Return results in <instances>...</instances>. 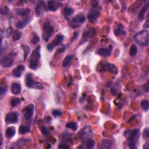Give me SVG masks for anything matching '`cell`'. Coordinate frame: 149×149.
Returning <instances> with one entry per match:
<instances>
[{
  "mask_svg": "<svg viewBox=\"0 0 149 149\" xmlns=\"http://www.w3.org/2000/svg\"><path fill=\"white\" fill-rule=\"evenodd\" d=\"M139 129H136L132 131H126L124 133V136L127 137L128 146L131 148H137L136 142L139 137Z\"/></svg>",
  "mask_w": 149,
  "mask_h": 149,
  "instance_id": "6da1fadb",
  "label": "cell"
},
{
  "mask_svg": "<svg viewBox=\"0 0 149 149\" xmlns=\"http://www.w3.org/2000/svg\"><path fill=\"white\" fill-rule=\"evenodd\" d=\"M40 50H41V47L39 45L35 49H34L29 58V68L33 70H36V69L38 68L39 61L41 57L40 54Z\"/></svg>",
  "mask_w": 149,
  "mask_h": 149,
  "instance_id": "7a4b0ae2",
  "label": "cell"
},
{
  "mask_svg": "<svg viewBox=\"0 0 149 149\" xmlns=\"http://www.w3.org/2000/svg\"><path fill=\"white\" fill-rule=\"evenodd\" d=\"M148 31L147 30H143L136 33L134 36L136 42L142 46L148 45Z\"/></svg>",
  "mask_w": 149,
  "mask_h": 149,
  "instance_id": "3957f363",
  "label": "cell"
},
{
  "mask_svg": "<svg viewBox=\"0 0 149 149\" xmlns=\"http://www.w3.org/2000/svg\"><path fill=\"white\" fill-rule=\"evenodd\" d=\"M25 84L28 87L31 89L41 90L44 88V86L41 83L34 81L33 75L31 73H28L26 74L25 77Z\"/></svg>",
  "mask_w": 149,
  "mask_h": 149,
  "instance_id": "277c9868",
  "label": "cell"
},
{
  "mask_svg": "<svg viewBox=\"0 0 149 149\" xmlns=\"http://www.w3.org/2000/svg\"><path fill=\"white\" fill-rule=\"evenodd\" d=\"M54 29L53 27L50 25L49 20H46L43 24V38L45 41H48L50 37L53 36Z\"/></svg>",
  "mask_w": 149,
  "mask_h": 149,
  "instance_id": "5b68a950",
  "label": "cell"
},
{
  "mask_svg": "<svg viewBox=\"0 0 149 149\" xmlns=\"http://www.w3.org/2000/svg\"><path fill=\"white\" fill-rule=\"evenodd\" d=\"M16 54L14 52L11 53L4 56L1 60V65L4 68H9L12 65L14 61V58Z\"/></svg>",
  "mask_w": 149,
  "mask_h": 149,
  "instance_id": "8992f818",
  "label": "cell"
},
{
  "mask_svg": "<svg viewBox=\"0 0 149 149\" xmlns=\"http://www.w3.org/2000/svg\"><path fill=\"white\" fill-rule=\"evenodd\" d=\"M86 21V17L83 14H79L76 15L70 22V26L76 29L79 28L82 24L85 23Z\"/></svg>",
  "mask_w": 149,
  "mask_h": 149,
  "instance_id": "52a82bcc",
  "label": "cell"
},
{
  "mask_svg": "<svg viewBox=\"0 0 149 149\" xmlns=\"http://www.w3.org/2000/svg\"><path fill=\"white\" fill-rule=\"evenodd\" d=\"M93 131L90 126H86L83 128L79 133V137L83 143H84L87 139L91 138L93 136Z\"/></svg>",
  "mask_w": 149,
  "mask_h": 149,
  "instance_id": "ba28073f",
  "label": "cell"
},
{
  "mask_svg": "<svg viewBox=\"0 0 149 149\" xmlns=\"http://www.w3.org/2000/svg\"><path fill=\"white\" fill-rule=\"evenodd\" d=\"M96 34V30L94 28H87L83 33V36L81 40L79 45H82L86 43L89 39L93 37Z\"/></svg>",
  "mask_w": 149,
  "mask_h": 149,
  "instance_id": "9c48e42d",
  "label": "cell"
},
{
  "mask_svg": "<svg viewBox=\"0 0 149 149\" xmlns=\"http://www.w3.org/2000/svg\"><path fill=\"white\" fill-rule=\"evenodd\" d=\"M101 11V7H98L91 9L87 15V18L89 22L91 23H94L96 22L98 18L100 15Z\"/></svg>",
  "mask_w": 149,
  "mask_h": 149,
  "instance_id": "30bf717a",
  "label": "cell"
},
{
  "mask_svg": "<svg viewBox=\"0 0 149 149\" xmlns=\"http://www.w3.org/2000/svg\"><path fill=\"white\" fill-rule=\"evenodd\" d=\"M34 106L32 104L26 106L24 109L22 110L23 115L26 120H30L34 113Z\"/></svg>",
  "mask_w": 149,
  "mask_h": 149,
  "instance_id": "8fae6325",
  "label": "cell"
},
{
  "mask_svg": "<svg viewBox=\"0 0 149 149\" xmlns=\"http://www.w3.org/2000/svg\"><path fill=\"white\" fill-rule=\"evenodd\" d=\"M100 71L102 72H110L114 75L118 74V70L117 67L112 64H103L100 68Z\"/></svg>",
  "mask_w": 149,
  "mask_h": 149,
  "instance_id": "7c38bea8",
  "label": "cell"
},
{
  "mask_svg": "<svg viewBox=\"0 0 149 149\" xmlns=\"http://www.w3.org/2000/svg\"><path fill=\"white\" fill-rule=\"evenodd\" d=\"M18 121V114L15 112H11L7 114L5 117V122L7 124L16 123Z\"/></svg>",
  "mask_w": 149,
  "mask_h": 149,
  "instance_id": "4fadbf2b",
  "label": "cell"
},
{
  "mask_svg": "<svg viewBox=\"0 0 149 149\" xmlns=\"http://www.w3.org/2000/svg\"><path fill=\"white\" fill-rule=\"evenodd\" d=\"M45 8V4L44 1H39L35 7V12L37 16H40L43 15L44 11Z\"/></svg>",
  "mask_w": 149,
  "mask_h": 149,
  "instance_id": "5bb4252c",
  "label": "cell"
},
{
  "mask_svg": "<svg viewBox=\"0 0 149 149\" xmlns=\"http://www.w3.org/2000/svg\"><path fill=\"white\" fill-rule=\"evenodd\" d=\"M112 46L110 45V47L108 48H105V49H100L98 50L97 54L102 56H110L112 53Z\"/></svg>",
  "mask_w": 149,
  "mask_h": 149,
  "instance_id": "9a60e30c",
  "label": "cell"
},
{
  "mask_svg": "<svg viewBox=\"0 0 149 149\" xmlns=\"http://www.w3.org/2000/svg\"><path fill=\"white\" fill-rule=\"evenodd\" d=\"M113 142L111 140L104 139L100 142L98 145V148L100 149H108L113 146Z\"/></svg>",
  "mask_w": 149,
  "mask_h": 149,
  "instance_id": "2e32d148",
  "label": "cell"
},
{
  "mask_svg": "<svg viewBox=\"0 0 149 149\" xmlns=\"http://www.w3.org/2000/svg\"><path fill=\"white\" fill-rule=\"evenodd\" d=\"M25 70V67L24 65H18L13 70L12 74L14 76L16 77H20L22 75V72H24Z\"/></svg>",
  "mask_w": 149,
  "mask_h": 149,
  "instance_id": "e0dca14e",
  "label": "cell"
},
{
  "mask_svg": "<svg viewBox=\"0 0 149 149\" xmlns=\"http://www.w3.org/2000/svg\"><path fill=\"white\" fill-rule=\"evenodd\" d=\"M47 8L49 11L52 12H55L58 9V7L62 6V3L60 2H55L54 1H49L47 2Z\"/></svg>",
  "mask_w": 149,
  "mask_h": 149,
  "instance_id": "ac0fdd59",
  "label": "cell"
},
{
  "mask_svg": "<svg viewBox=\"0 0 149 149\" xmlns=\"http://www.w3.org/2000/svg\"><path fill=\"white\" fill-rule=\"evenodd\" d=\"M32 20V17H28L26 18H25L24 20L19 21L17 22V24H16V27L18 29H21L24 28L27 25H28L29 23Z\"/></svg>",
  "mask_w": 149,
  "mask_h": 149,
  "instance_id": "d6986e66",
  "label": "cell"
},
{
  "mask_svg": "<svg viewBox=\"0 0 149 149\" xmlns=\"http://www.w3.org/2000/svg\"><path fill=\"white\" fill-rule=\"evenodd\" d=\"M64 39V36L62 34H57L54 38V40L53 41V43L51 45H53V47L54 48L56 46H58V45H61L62 42L63 41V40Z\"/></svg>",
  "mask_w": 149,
  "mask_h": 149,
  "instance_id": "ffe728a7",
  "label": "cell"
},
{
  "mask_svg": "<svg viewBox=\"0 0 149 149\" xmlns=\"http://www.w3.org/2000/svg\"><path fill=\"white\" fill-rule=\"evenodd\" d=\"M15 12L17 15L24 17L25 19L29 17V15L30 12V10L29 9H16Z\"/></svg>",
  "mask_w": 149,
  "mask_h": 149,
  "instance_id": "44dd1931",
  "label": "cell"
},
{
  "mask_svg": "<svg viewBox=\"0 0 149 149\" xmlns=\"http://www.w3.org/2000/svg\"><path fill=\"white\" fill-rule=\"evenodd\" d=\"M22 91V87L19 83H14L11 86V92L13 95H19Z\"/></svg>",
  "mask_w": 149,
  "mask_h": 149,
  "instance_id": "7402d4cb",
  "label": "cell"
},
{
  "mask_svg": "<svg viewBox=\"0 0 149 149\" xmlns=\"http://www.w3.org/2000/svg\"><path fill=\"white\" fill-rule=\"evenodd\" d=\"M114 32L116 36H119L121 35H124L126 34V32L124 30L123 26L121 24H118L117 28L114 29Z\"/></svg>",
  "mask_w": 149,
  "mask_h": 149,
  "instance_id": "603a6c76",
  "label": "cell"
},
{
  "mask_svg": "<svg viewBox=\"0 0 149 149\" xmlns=\"http://www.w3.org/2000/svg\"><path fill=\"white\" fill-rule=\"evenodd\" d=\"M74 58V55H67L65 58H64L63 62H62V66L64 68H67L71 64V63L72 62L73 59Z\"/></svg>",
  "mask_w": 149,
  "mask_h": 149,
  "instance_id": "cb8c5ba5",
  "label": "cell"
},
{
  "mask_svg": "<svg viewBox=\"0 0 149 149\" xmlns=\"http://www.w3.org/2000/svg\"><path fill=\"white\" fill-rule=\"evenodd\" d=\"M148 7H149V4L147 3V4L144 5L143 7L142 8V9L140 10L139 14V16H138V18L140 21H142L144 20V17H145V14L146 13L147 11L148 10Z\"/></svg>",
  "mask_w": 149,
  "mask_h": 149,
  "instance_id": "d4e9b609",
  "label": "cell"
},
{
  "mask_svg": "<svg viewBox=\"0 0 149 149\" xmlns=\"http://www.w3.org/2000/svg\"><path fill=\"white\" fill-rule=\"evenodd\" d=\"M16 133V129L15 127H11L7 129L5 132V136L7 138H12L15 136Z\"/></svg>",
  "mask_w": 149,
  "mask_h": 149,
  "instance_id": "484cf974",
  "label": "cell"
},
{
  "mask_svg": "<svg viewBox=\"0 0 149 149\" xmlns=\"http://www.w3.org/2000/svg\"><path fill=\"white\" fill-rule=\"evenodd\" d=\"M74 12V9L70 7H65L63 10V14L66 18L71 16Z\"/></svg>",
  "mask_w": 149,
  "mask_h": 149,
  "instance_id": "4316f807",
  "label": "cell"
},
{
  "mask_svg": "<svg viewBox=\"0 0 149 149\" xmlns=\"http://www.w3.org/2000/svg\"><path fill=\"white\" fill-rule=\"evenodd\" d=\"M83 145H85V147L87 148H93L95 146V142L92 137H91V138L87 139L84 143H83Z\"/></svg>",
  "mask_w": 149,
  "mask_h": 149,
  "instance_id": "83f0119b",
  "label": "cell"
},
{
  "mask_svg": "<svg viewBox=\"0 0 149 149\" xmlns=\"http://www.w3.org/2000/svg\"><path fill=\"white\" fill-rule=\"evenodd\" d=\"M30 128L27 126H24V125H20V127L19 128V132L20 134L24 135L25 133H27L30 132Z\"/></svg>",
  "mask_w": 149,
  "mask_h": 149,
  "instance_id": "f1b7e54d",
  "label": "cell"
},
{
  "mask_svg": "<svg viewBox=\"0 0 149 149\" xmlns=\"http://www.w3.org/2000/svg\"><path fill=\"white\" fill-rule=\"evenodd\" d=\"M66 128L69 129H71L74 131H76L77 130V124L75 122H70L67 123L66 125Z\"/></svg>",
  "mask_w": 149,
  "mask_h": 149,
  "instance_id": "f546056e",
  "label": "cell"
},
{
  "mask_svg": "<svg viewBox=\"0 0 149 149\" xmlns=\"http://www.w3.org/2000/svg\"><path fill=\"white\" fill-rule=\"evenodd\" d=\"M141 107L145 111L147 112L149 108V102L146 99H144L141 101Z\"/></svg>",
  "mask_w": 149,
  "mask_h": 149,
  "instance_id": "4dcf8cb0",
  "label": "cell"
},
{
  "mask_svg": "<svg viewBox=\"0 0 149 149\" xmlns=\"http://www.w3.org/2000/svg\"><path fill=\"white\" fill-rule=\"evenodd\" d=\"M137 53V47L135 44H132L129 50V55L131 56H135Z\"/></svg>",
  "mask_w": 149,
  "mask_h": 149,
  "instance_id": "1f68e13d",
  "label": "cell"
},
{
  "mask_svg": "<svg viewBox=\"0 0 149 149\" xmlns=\"http://www.w3.org/2000/svg\"><path fill=\"white\" fill-rule=\"evenodd\" d=\"M20 100L18 97L13 98L11 101V105L12 107H15L20 103Z\"/></svg>",
  "mask_w": 149,
  "mask_h": 149,
  "instance_id": "d6a6232c",
  "label": "cell"
},
{
  "mask_svg": "<svg viewBox=\"0 0 149 149\" xmlns=\"http://www.w3.org/2000/svg\"><path fill=\"white\" fill-rule=\"evenodd\" d=\"M22 36V34L20 32H19L18 30H15L14 31L13 33V36H12V39L14 41H18L19 40H20V37Z\"/></svg>",
  "mask_w": 149,
  "mask_h": 149,
  "instance_id": "836d02e7",
  "label": "cell"
},
{
  "mask_svg": "<svg viewBox=\"0 0 149 149\" xmlns=\"http://www.w3.org/2000/svg\"><path fill=\"white\" fill-rule=\"evenodd\" d=\"M40 39L39 36L35 32H33V37L32 39V43L33 44H36L40 41Z\"/></svg>",
  "mask_w": 149,
  "mask_h": 149,
  "instance_id": "e575fe53",
  "label": "cell"
},
{
  "mask_svg": "<svg viewBox=\"0 0 149 149\" xmlns=\"http://www.w3.org/2000/svg\"><path fill=\"white\" fill-rule=\"evenodd\" d=\"M41 129V133L44 135V136H48L50 134V131L49 130V129L47 128L44 127V126H43V127H41L40 128Z\"/></svg>",
  "mask_w": 149,
  "mask_h": 149,
  "instance_id": "d590c367",
  "label": "cell"
},
{
  "mask_svg": "<svg viewBox=\"0 0 149 149\" xmlns=\"http://www.w3.org/2000/svg\"><path fill=\"white\" fill-rule=\"evenodd\" d=\"M22 49H24V51L25 59H26L27 56L28 55V54L30 53V48H29V47L28 46V45H24V46H22Z\"/></svg>",
  "mask_w": 149,
  "mask_h": 149,
  "instance_id": "8d00e7d4",
  "label": "cell"
},
{
  "mask_svg": "<svg viewBox=\"0 0 149 149\" xmlns=\"http://www.w3.org/2000/svg\"><path fill=\"white\" fill-rule=\"evenodd\" d=\"M7 90L8 89L7 86H1V88H0V95H1V97L6 94Z\"/></svg>",
  "mask_w": 149,
  "mask_h": 149,
  "instance_id": "74e56055",
  "label": "cell"
},
{
  "mask_svg": "<svg viewBox=\"0 0 149 149\" xmlns=\"http://www.w3.org/2000/svg\"><path fill=\"white\" fill-rule=\"evenodd\" d=\"M28 142V140H25V139H22V140H18V141L16 143L15 145L17 146L16 147H20V146H23V145H24V144H25L26 142Z\"/></svg>",
  "mask_w": 149,
  "mask_h": 149,
  "instance_id": "f35d334b",
  "label": "cell"
},
{
  "mask_svg": "<svg viewBox=\"0 0 149 149\" xmlns=\"http://www.w3.org/2000/svg\"><path fill=\"white\" fill-rule=\"evenodd\" d=\"M53 114L54 117H60L62 115V112L61 111H60L58 110H54L53 111Z\"/></svg>",
  "mask_w": 149,
  "mask_h": 149,
  "instance_id": "ab89813d",
  "label": "cell"
},
{
  "mask_svg": "<svg viewBox=\"0 0 149 149\" xmlns=\"http://www.w3.org/2000/svg\"><path fill=\"white\" fill-rule=\"evenodd\" d=\"M143 135H144V137H145V138H147V139L148 138V137H149V131H148V128H146L144 129Z\"/></svg>",
  "mask_w": 149,
  "mask_h": 149,
  "instance_id": "60d3db41",
  "label": "cell"
},
{
  "mask_svg": "<svg viewBox=\"0 0 149 149\" xmlns=\"http://www.w3.org/2000/svg\"><path fill=\"white\" fill-rule=\"evenodd\" d=\"M98 3H99V2L97 1H93L91 2V5H92L93 8H95L98 7Z\"/></svg>",
  "mask_w": 149,
  "mask_h": 149,
  "instance_id": "b9f144b4",
  "label": "cell"
},
{
  "mask_svg": "<svg viewBox=\"0 0 149 149\" xmlns=\"http://www.w3.org/2000/svg\"><path fill=\"white\" fill-rule=\"evenodd\" d=\"M66 49V46H63L62 47H61L60 49L58 50V51H57V53L60 54V53H62L65 51V50Z\"/></svg>",
  "mask_w": 149,
  "mask_h": 149,
  "instance_id": "7bdbcfd3",
  "label": "cell"
},
{
  "mask_svg": "<svg viewBox=\"0 0 149 149\" xmlns=\"http://www.w3.org/2000/svg\"><path fill=\"white\" fill-rule=\"evenodd\" d=\"M58 148H70V146H68L66 144H61L58 146Z\"/></svg>",
  "mask_w": 149,
  "mask_h": 149,
  "instance_id": "ee69618b",
  "label": "cell"
},
{
  "mask_svg": "<svg viewBox=\"0 0 149 149\" xmlns=\"http://www.w3.org/2000/svg\"><path fill=\"white\" fill-rule=\"evenodd\" d=\"M78 36H79V33L77 32H76L74 33V36H73V38H72V40H71V42H72V41H74V40H75L78 37Z\"/></svg>",
  "mask_w": 149,
  "mask_h": 149,
  "instance_id": "f6af8a7d",
  "label": "cell"
},
{
  "mask_svg": "<svg viewBox=\"0 0 149 149\" xmlns=\"http://www.w3.org/2000/svg\"><path fill=\"white\" fill-rule=\"evenodd\" d=\"M47 50L49 51H53L54 50V48L53 47V45H51V44L50 43V44H48V45H47Z\"/></svg>",
  "mask_w": 149,
  "mask_h": 149,
  "instance_id": "bcb514c9",
  "label": "cell"
},
{
  "mask_svg": "<svg viewBox=\"0 0 149 149\" xmlns=\"http://www.w3.org/2000/svg\"><path fill=\"white\" fill-rule=\"evenodd\" d=\"M148 89H149V87H148V81H147V82L146 83V85L144 86V90H145V91H146L147 93L148 92Z\"/></svg>",
  "mask_w": 149,
  "mask_h": 149,
  "instance_id": "7dc6e473",
  "label": "cell"
},
{
  "mask_svg": "<svg viewBox=\"0 0 149 149\" xmlns=\"http://www.w3.org/2000/svg\"><path fill=\"white\" fill-rule=\"evenodd\" d=\"M143 27H144V28H147L148 27V20L146 22L144 25H143Z\"/></svg>",
  "mask_w": 149,
  "mask_h": 149,
  "instance_id": "c3c4849f",
  "label": "cell"
}]
</instances>
